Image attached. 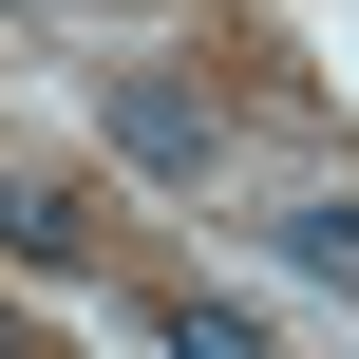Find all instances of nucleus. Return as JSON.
I'll return each mask as SVG.
<instances>
[{"label": "nucleus", "instance_id": "1", "mask_svg": "<svg viewBox=\"0 0 359 359\" xmlns=\"http://www.w3.org/2000/svg\"><path fill=\"white\" fill-rule=\"evenodd\" d=\"M95 114H114V170H151V189H208V170H227V114H208L170 57H114Z\"/></svg>", "mask_w": 359, "mask_h": 359}, {"label": "nucleus", "instance_id": "3", "mask_svg": "<svg viewBox=\"0 0 359 359\" xmlns=\"http://www.w3.org/2000/svg\"><path fill=\"white\" fill-rule=\"evenodd\" d=\"M0 246H19V265H76V189L19 170V189H0Z\"/></svg>", "mask_w": 359, "mask_h": 359}, {"label": "nucleus", "instance_id": "2", "mask_svg": "<svg viewBox=\"0 0 359 359\" xmlns=\"http://www.w3.org/2000/svg\"><path fill=\"white\" fill-rule=\"evenodd\" d=\"M265 246H284L303 284H341V303H359V208H341V189H303V208H265Z\"/></svg>", "mask_w": 359, "mask_h": 359}]
</instances>
